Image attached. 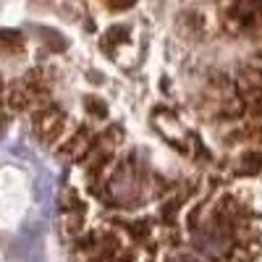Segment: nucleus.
I'll return each instance as SVG.
<instances>
[{"instance_id": "3", "label": "nucleus", "mask_w": 262, "mask_h": 262, "mask_svg": "<svg viewBox=\"0 0 262 262\" xmlns=\"http://www.w3.org/2000/svg\"><path fill=\"white\" fill-rule=\"evenodd\" d=\"M3 102L8 111H32V92L24 86V81H11L6 84V92H3Z\"/></svg>"}, {"instance_id": "1", "label": "nucleus", "mask_w": 262, "mask_h": 262, "mask_svg": "<svg viewBox=\"0 0 262 262\" xmlns=\"http://www.w3.org/2000/svg\"><path fill=\"white\" fill-rule=\"evenodd\" d=\"M32 126H34L37 139L42 144H48V147H58L76 128L69 121V116L63 113V107H58L55 102L42 105V107H37V111H32Z\"/></svg>"}, {"instance_id": "2", "label": "nucleus", "mask_w": 262, "mask_h": 262, "mask_svg": "<svg viewBox=\"0 0 262 262\" xmlns=\"http://www.w3.org/2000/svg\"><path fill=\"white\" fill-rule=\"evenodd\" d=\"M97 142V131L92 126H76L69 137H66L60 144H58V152L63 158H69V160H81L86 152L92 149V144Z\"/></svg>"}, {"instance_id": "4", "label": "nucleus", "mask_w": 262, "mask_h": 262, "mask_svg": "<svg viewBox=\"0 0 262 262\" xmlns=\"http://www.w3.org/2000/svg\"><path fill=\"white\" fill-rule=\"evenodd\" d=\"M86 113L90 118H105L107 116V105L102 97H86Z\"/></svg>"}]
</instances>
